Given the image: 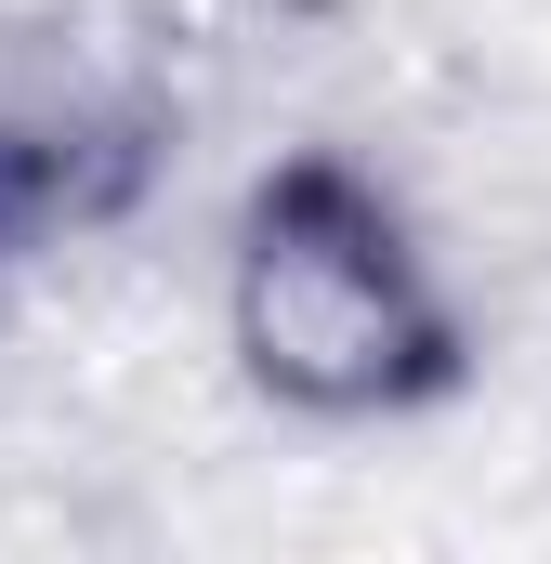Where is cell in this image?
Listing matches in <instances>:
<instances>
[{
    "label": "cell",
    "instance_id": "cell-1",
    "mask_svg": "<svg viewBox=\"0 0 551 564\" xmlns=\"http://www.w3.org/2000/svg\"><path fill=\"white\" fill-rule=\"evenodd\" d=\"M224 328H237V368L302 421H408L473 368L460 302L408 237L395 184L328 144L250 184L237 250H224Z\"/></svg>",
    "mask_w": 551,
    "mask_h": 564
}]
</instances>
